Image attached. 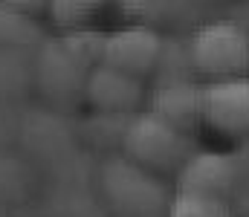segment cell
<instances>
[{"instance_id": "1", "label": "cell", "mask_w": 249, "mask_h": 217, "mask_svg": "<svg viewBox=\"0 0 249 217\" xmlns=\"http://www.w3.org/2000/svg\"><path fill=\"white\" fill-rule=\"evenodd\" d=\"M122 148L130 159H136L139 165H145L151 171L183 168V162L191 156L186 131H180L168 119L157 116L154 110L127 119Z\"/></svg>"}, {"instance_id": "2", "label": "cell", "mask_w": 249, "mask_h": 217, "mask_svg": "<svg viewBox=\"0 0 249 217\" xmlns=\"http://www.w3.org/2000/svg\"><path fill=\"white\" fill-rule=\"evenodd\" d=\"M188 55L197 72L212 78L244 75L249 70V32L238 20H209L188 38Z\"/></svg>"}, {"instance_id": "3", "label": "cell", "mask_w": 249, "mask_h": 217, "mask_svg": "<svg viewBox=\"0 0 249 217\" xmlns=\"http://www.w3.org/2000/svg\"><path fill=\"white\" fill-rule=\"evenodd\" d=\"M102 185L113 206L130 217H151L160 209H168L165 188L151 174V168L139 165L136 159H110L102 171Z\"/></svg>"}, {"instance_id": "4", "label": "cell", "mask_w": 249, "mask_h": 217, "mask_svg": "<svg viewBox=\"0 0 249 217\" xmlns=\"http://www.w3.org/2000/svg\"><path fill=\"white\" fill-rule=\"evenodd\" d=\"M200 113L203 125L223 136L249 134V78L226 75L209 81L200 93Z\"/></svg>"}, {"instance_id": "5", "label": "cell", "mask_w": 249, "mask_h": 217, "mask_svg": "<svg viewBox=\"0 0 249 217\" xmlns=\"http://www.w3.org/2000/svg\"><path fill=\"white\" fill-rule=\"evenodd\" d=\"M162 38L151 26H127L102 38V64H110L130 75H148L157 70Z\"/></svg>"}, {"instance_id": "6", "label": "cell", "mask_w": 249, "mask_h": 217, "mask_svg": "<svg viewBox=\"0 0 249 217\" xmlns=\"http://www.w3.org/2000/svg\"><path fill=\"white\" fill-rule=\"evenodd\" d=\"M84 93L99 113H130L142 99V78L99 61L87 72Z\"/></svg>"}, {"instance_id": "7", "label": "cell", "mask_w": 249, "mask_h": 217, "mask_svg": "<svg viewBox=\"0 0 249 217\" xmlns=\"http://www.w3.org/2000/svg\"><path fill=\"white\" fill-rule=\"evenodd\" d=\"M238 183V165L226 153L203 150L191 153L177 177V191H203V194H217L226 197Z\"/></svg>"}, {"instance_id": "8", "label": "cell", "mask_w": 249, "mask_h": 217, "mask_svg": "<svg viewBox=\"0 0 249 217\" xmlns=\"http://www.w3.org/2000/svg\"><path fill=\"white\" fill-rule=\"evenodd\" d=\"M200 93L203 87L191 84L188 78H177V81H162L154 90L151 99V110L162 119H168L171 125H177L180 131L194 128L197 122H203L200 113Z\"/></svg>"}, {"instance_id": "9", "label": "cell", "mask_w": 249, "mask_h": 217, "mask_svg": "<svg viewBox=\"0 0 249 217\" xmlns=\"http://www.w3.org/2000/svg\"><path fill=\"white\" fill-rule=\"evenodd\" d=\"M168 217H232L226 197L203 191H177L168 203Z\"/></svg>"}, {"instance_id": "10", "label": "cell", "mask_w": 249, "mask_h": 217, "mask_svg": "<svg viewBox=\"0 0 249 217\" xmlns=\"http://www.w3.org/2000/svg\"><path fill=\"white\" fill-rule=\"evenodd\" d=\"M107 0H50L47 15L58 23V26H84L87 20H93L99 15V9Z\"/></svg>"}, {"instance_id": "11", "label": "cell", "mask_w": 249, "mask_h": 217, "mask_svg": "<svg viewBox=\"0 0 249 217\" xmlns=\"http://www.w3.org/2000/svg\"><path fill=\"white\" fill-rule=\"evenodd\" d=\"M35 38V26L26 23V15L0 0V47H23Z\"/></svg>"}, {"instance_id": "12", "label": "cell", "mask_w": 249, "mask_h": 217, "mask_svg": "<svg viewBox=\"0 0 249 217\" xmlns=\"http://www.w3.org/2000/svg\"><path fill=\"white\" fill-rule=\"evenodd\" d=\"M6 6L18 9L20 15H38V12H47L50 0H3Z\"/></svg>"}]
</instances>
